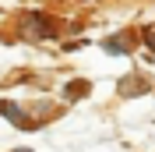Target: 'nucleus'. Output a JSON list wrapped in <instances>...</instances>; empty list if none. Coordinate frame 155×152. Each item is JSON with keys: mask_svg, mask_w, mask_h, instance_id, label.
Masks as SVG:
<instances>
[{"mask_svg": "<svg viewBox=\"0 0 155 152\" xmlns=\"http://www.w3.org/2000/svg\"><path fill=\"white\" fill-rule=\"evenodd\" d=\"M0 113H4V117H11V120H21V110H18L14 103H0Z\"/></svg>", "mask_w": 155, "mask_h": 152, "instance_id": "obj_1", "label": "nucleus"}, {"mask_svg": "<svg viewBox=\"0 0 155 152\" xmlns=\"http://www.w3.org/2000/svg\"><path fill=\"white\" fill-rule=\"evenodd\" d=\"M106 50H109V53H127V46H124V43H116V39L106 43Z\"/></svg>", "mask_w": 155, "mask_h": 152, "instance_id": "obj_2", "label": "nucleus"}, {"mask_svg": "<svg viewBox=\"0 0 155 152\" xmlns=\"http://www.w3.org/2000/svg\"><path fill=\"white\" fill-rule=\"evenodd\" d=\"M18 152H32V149H18Z\"/></svg>", "mask_w": 155, "mask_h": 152, "instance_id": "obj_3", "label": "nucleus"}]
</instances>
